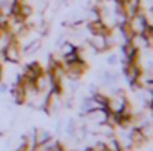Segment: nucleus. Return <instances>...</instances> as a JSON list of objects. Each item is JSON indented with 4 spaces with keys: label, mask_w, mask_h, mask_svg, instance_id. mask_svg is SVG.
Masks as SVG:
<instances>
[{
    "label": "nucleus",
    "mask_w": 153,
    "mask_h": 151,
    "mask_svg": "<svg viewBox=\"0 0 153 151\" xmlns=\"http://www.w3.org/2000/svg\"><path fill=\"white\" fill-rule=\"evenodd\" d=\"M33 136H35V143H36V146H41L43 143H46V141L50 140L51 135L48 133L46 130H35Z\"/></svg>",
    "instance_id": "5"
},
{
    "label": "nucleus",
    "mask_w": 153,
    "mask_h": 151,
    "mask_svg": "<svg viewBox=\"0 0 153 151\" xmlns=\"http://www.w3.org/2000/svg\"><path fill=\"white\" fill-rule=\"evenodd\" d=\"M127 26L130 28V31H132L133 36H142L143 31H145V28L148 26L143 10H142V12H138V13H135L132 18H128V21H127Z\"/></svg>",
    "instance_id": "2"
},
{
    "label": "nucleus",
    "mask_w": 153,
    "mask_h": 151,
    "mask_svg": "<svg viewBox=\"0 0 153 151\" xmlns=\"http://www.w3.org/2000/svg\"><path fill=\"white\" fill-rule=\"evenodd\" d=\"M22 58H23V54H22V46L18 44L17 39L10 41L0 51V59H4L8 64H18L22 61Z\"/></svg>",
    "instance_id": "1"
},
{
    "label": "nucleus",
    "mask_w": 153,
    "mask_h": 151,
    "mask_svg": "<svg viewBox=\"0 0 153 151\" xmlns=\"http://www.w3.org/2000/svg\"><path fill=\"white\" fill-rule=\"evenodd\" d=\"M77 46L74 44L73 41H64L63 44L59 46V58H66L68 54H71V53L76 51Z\"/></svg>",
    "instance_id": "6"
},
{
    "label": "nucleus",
    "mask_w": 153,
    "mask_h": 151,
    "mask_svg": "<svg viewBox=\"0 0 153 151\" xmlns=\"http://www.w3.org/2000/svg\"><path fill=\"white\" fill-rule=\"evenodd\" d=\"M104 146H105V151H122L119 138L115 136H107V140L104 141Z\"/></svg>",
    "instance_id": "4"
},
{
    "label": "nucleus",
    "mask_w": 153,
    "mask_h": 151,
    "mask_svg": "<svg viewBox=\"0 0 153 151\" xmlns=\"http://www.w3.org/2000/svg\"><path fill=\"white\" fill-rule=\"evenodd\" d=\"M86 43L92 48V51L96 53H105V51H109L107 49V38H105V35H89L87 36V39H86Z\"/></svg>",
    "instance_id": "3"
}]
</instances>
